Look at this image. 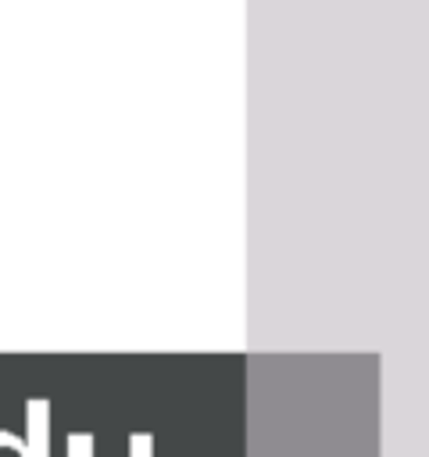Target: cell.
<instances>
[{
	"label": "cell",
	"instance_id": "6da1fadb",
	"mask_svg": "<svg viewBox=\"0 0 429 457\" xmlns=\"http://www.w3.org/2000/svg\"><path fill=\"white\" fill-rule=\"evenodd\" d=\"M25 453L21 457H50V403L32 396L25 403Z\"/></svg>",
	"mask_w": 429,
	"mask_h": 457
},
{
	"label": "cell",
	"instance_id": "7a4b0ae2",
	"mask_svg": "<svg viewBox=\"0 0 429 457\" xmlns=\"http://www.w3.org/2000/svg\"><path fill=\"white\" fill-rule=\"evenodd\" d=\"M68 457H93V436L89 432L68 436Z\"/></svg>",
	"mask_w": 429,
	"mask_h": 457
},
{
	"label": "cell",
	"instance_id": "3957f363",
	"mask_svg": "<svg viewBox=\"0 0 429 457\" xmlns=\"http://www.w3.org/2000/svg\"><path fill=\"white\" fill-rule=\"evenodd\" d=\"M129 446H132V457H150V436L147 432H136L129 439Z\"/></svg>",
	"mask_w": 429,
	"mask_h": 457
},
{
	"label": "cell",
	"instance_id": "277c9868",
	"mask_svg": "<svg viewBox=\"0 0 429 457\" xmlns=\"http://www.w3.org/2000/svg\"><path fill=\"white\" fill-rule=\"evenodd\" d=\"M18 443H21V439H18L14 432H7V428H0V453H4V450H11V446H18Z\"/></svg>",
	"mask_w": 429,
	"mask_h": 457
}]
</instances>
